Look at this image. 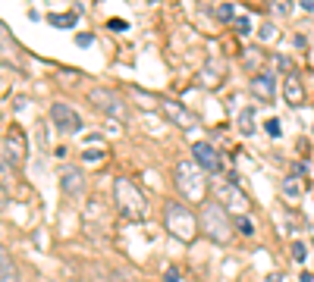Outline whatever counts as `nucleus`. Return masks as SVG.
Masks as SVG:
<instances>
[{
  "instance_id": "1",
  "label": "nucleus",
  "mask_w": 314,
  "mask_h": 282,
  "mask_svg": "<svg viewBox=\"0 0 314 282\" xmlns=\"http://www.w3.org/2000/svg\"><path fill=\"white\" fill-rule=\"evenodd\" d=\"M176 192L186 198V201H205L208 195V182H205V169H201L195 160H182L176 163Z\"/></svg>"
},
{
  "instance_id": "2",
  "label": "nucleus",
  "mask_w": 314,
  "mask_h": 282,
  "mask_svg": "<svg viewBox=\"0 0 314 282\" xmlns=\"http://www.w3.org/2000/svg\"><path fill=\"white\" fill-rule=\"evenodd\" d=\"M163 223H167V232H170L176 241L192 244L195 235H198V220H195V213L189 210L186 204L170 201L167 207H163Z\"/></svg>"
},
{
  "instance_id": "3",
  "label": "nucleus",
  "mask_w": 314,
  "mask_h": 282,
  "mask_svg": "<svg viewBox=\"0 0 314 282\" xmlns=\"http://www.w3.org/2000/svg\"><path fill=\"white\" fill-rule=\"evenodd\" d=\"M113 201H117V207H120V213L126 216V220H132V223H138V220H145V195L138 192V185L132 182V179H126V176H120L117 182H113Z\"/></svg>"
},
{
  "instance_id": "4",
  "label": "nucleus",
  "mask_w": 314,
  "mask_h": 282,
  "mask_svg": "<svg viewBox=\"0 0 314 282\" xmlns=\"http://www.w3.org/2000/svg\"><path fill=\"white\" fill-rule=\"evenodd\" d=\"M201 229L208 232L211 241L217 244H223L233 232V220H230V210L223 204H217V201H208L205 204V210H201Z\"/></svg>"
},
{
  "instance_id": "5",
  "label": "nucleus",
  "mask_w": 314,
  "mask_h": 282,
  "mask_svg": "<svg viewBox=\"0 0 314 282\" xmlns=\"http://www.w3.org/2000/svg\"><path fill=\"white\" fill-rule=\"evenodd\" d=\"M88 101L95 104L101 113H107V116H113V119H123V116H129V107H126V101L120 98L117 91H110V88H91V91H88Z\"/></svg>"
},
{
  "instance_id": "6",
  "label": "nucleus",
  "mask_w": 314,
  "mask_h": 282,
  "mask_svg": "<svg viewBox=\"0 0 314 282\" xmlns=\"http://www.w3.org/2000/svg\"><path fill=\"white\" fill-rule=\"evenodd\" d=\"M50 119H53V126H57L63 135H76V132L82 129V116L69 104H63V101H57L50 107Z\"/></svg>"
},
{
  "instance_id": "7",
  "label": "nucleus",
  "mask_w": 314,
  "mask_h": 282,
  "mask_svg": "<svg viewBox=\"0 0 314 282\" xmlns=\"http://www.w3.org/2000/svg\"><path fill=\"white\" fill-rule=\"evenodd\" d=\"M4 154L7 160L16 166V163H25V154H28V144H25V135L19 126H10L7 135H4Z\"/></svg>"
},
{
  "instance_id": "8",
  "label": "nucleus",
  "mask_w": 314,
  "mask_h": 282,
  "mask_svg": "<svg viewBox=\"0 0 314 282\" xmlns=\"http://www.w3.org/2000/svg\"><path fill=\"white\" fill-rule=\"evenodd\" d=\"M223 201H226V210L230 213H236V216H245V210H248V195L239 188L236 182H223Z\"/></svg>"
},
{
  "instance_id": "9",
  "label": "nucleus",
  "mask_w": 314,
  "mask_h": 282,
  "mask_svg": "<svg viewBox=\"0 0 314 282\" xmlns=\"http://www.w3.org/2000/svg\"><path fill=\"white\" fill-rule=\"evenodd\" d=\"M192 154H195V163L205 169V173H220V154L208 144V141H195V147H192Z\"/></svg>"
},
{
  "instance_id": "10",
  "label": "nucleus",
  "mask_w": 314,
  "mask_h": 282,
  "mask_svg": "<svg viewBox=\"0 0 314 282\" xmlns=\"http://www.w3.org/2000/svg\"><path fill=\"white\" fill-rule=\"evenodd\" d=\"M163 107V113H167V119H173V122H179L182 129H195V116L182 107V104H173V101H163L160 104Z\"/></svg>"
},
{
  "instance_id": "11",
  "label": "nucleus",
  "mask_w": 314,
  "mask_h": 282,
  "mask_svg": "<svg viewBox=\"0 0 314 282\" xmlns=\"http://www.w3.org/2000/svg\"><path fill=\"white\" fill-rule=\"evenodd\" d=\"M283 98H286V104L289 107H299L302 101H305V88H302V82H299V75H286L283 79Z\"/></svg>"
},
{
  "instance_id": "12",
  "label": "nucleus",
  "mask_w": 314,
  "mask_h": 282,
  "mask_svg": "<svg viewBox=\"0 0 314 282\" xmlns=\"http://www.w3.org/2000/svg\"><path fill=\"white\" fill-rule=\"evenodd\" d=\"M0 282H22L19 279V267L13 263V257H10V251L0 244Z\"/></svg>"
},
{
  "instance_id": "13",
  "label": "nucleus",
  "mask_w": 314,
  "mask_h": 282,
  "mask_svg": "<svg viewBox=\"0 0 314 282\" xmlns=\"http://www.w3.org/2000/svg\"><path fill=\"white\" fill-rule=\"evenodd\" d=\"M251 94H254V98L258 101H273V79H270V75H254V79H251Z\"/></svg>"
},
{
  "instance_id": "14",
  "label": "nucleus",
  "mask_w": 314,
  "mask_h": 282,
  "mask_svg": "<svg viewBox=\"0 0 314 282\" xmlns=\"http://www.w3.org/2000/svg\"><path fill=\"white\" fill-rule=\"evenodd\" d=\"M60 185H63V192L72 198V195H82V188H85V179L79 169H63V176H60Z\"/></svg>"
},
{
  "instance_id": "15",
  "label": "nucleus",
  "mask_w": 314,
  "mask_h": 282,
  "mask_svg": "<svg viewBox=\"0 0 314 282\" xmlns=\"http://www.w3.org/2000/svg\"><path fill=\"white\" fill-rule=\"evenodd\" d=\"M220 72H223V69H220V63L211 60L205 69H201V82H205L208 88H217V85H220Z\"/></svg>"
},
{
  "instance_id": "16",
  "label": "nucleus",
  "mask_w": 314,
  "mask_h": 282,
  "mask_svg": "<svg viewBox=\"0 0 314 282\" xmlns=\"http://www.w3.org/2000/svg\"><path fill=\"white\" fill-rule=\"evenodd\" d=\"M13 182H16V169H13V163L7 160V154L0 150V185H4V188H10Z\"/></svg>"
},
{
  "instance_id": "17",
  "label": "nucleus",
  "mask_w": 314,
  "mask_h": 282,
  "mask_svg": "<svg viewBox=\"0 0 314 282\" xmlns=\"http://www.w3.org/2000/svg\"><path fill=\"white\" fill-rule=\"evenodd\" d=\"M47 22L50 25H60V28H72V25H76V13H50Z\"/></svg>"
},
{
  "instance_id": "18",
  "label": "nucleus",
  "mask_w": 314,
  "mask_h": 282,
  "mask_svg": "<svg viewBox=\"0 0 314 282\" xmlns=\"http://www.w3.org/2000/svg\"><path fill=\"white\" fill-rule=\"evenodd\" d=\"M283 195L286 198H299L302 195V179L299 176H286L283 179Z\"/></svg>"
},
{
  "instance_id": "19",
  "label": "nucleus",
  "mask_w": 314,
  "mask_h": 282,
  "mask_svg": "<svg viewBox=\"0 0 314 282\" xmlns=\"http://www.w3.org/2000/svg\"><path fill=\"white\" fill-rule=\"evenodd\" d=\"M239 129H242L245 135H251V132H254V110H251V107L242 110V116H239Z\"/></svg>"
},
{
  "instance_id": "20",
  "label": "nucleus",
  "mask_w": 314,
  "mask_h": 282,
  "mask_svg": "<svg viewBox=\"0 0 314 282\" xmlns=\"http://www.w3.org/2000/svg\"><path fill=\"white\" fill-rule=\"evenodd\" d=\"M292 260L295 263H305L308 260V244L305 241H292Z\"/></svg>"
},
{
  "instance_id": "21",
  "label": "nucleus",
  "mask_w": 314,
  "mask_h": 282,
  "mask_svg": "<svg viewBox=\"0 0 314 282\" xmlns=\"http://www.w3.org/2000/svg\"><path fill=\"white\" fill-rule=\"evenodd\" d=\"M233 226H236V229L242 232V235H254V223H251L248 216H236V220H233Z\"/></svg>"
},
{
  "instance_id": "22",
  "label": "nucleus",
  "mask_w": 314,
  "mask_h": 282,
  "mask_svg": "<svg viewBox=\"0 0 314 282\" xmlns=\"http://www.w3.org/2000/svg\"><path fill=\"white\" fill-rule=\"evenodd\" d=\"M214 13H217V19H223V22H230V19L236 16L230 4H217V7H214Z\"/></svg>"
},
{
  "instance_id": "23",
  "label": "nucleus",
  "mask_w": 314,
  "mask_h": 282,
  "mask_svg": "<svg viewBox=\"0 0 314 282\" xmlns=\"http://www.w3.org/2000/svg\"><path fill=\"white\" fill-rule=\"evenodd\" d=\"M264 129H267V135H273V138H280V135H283L280 119H267V126H264Z\"/></svg>"
},
{
  "instance_id": "24",
  "label": "nucleus",
  "mask_w": 314,
  "mask_h": 282,
  "mask_svg": "<svg viewBox=\"0 0 314 282\" xmlns=\"http://www.w3.org/2000/svg\"><path fill=\"white\" fill-rule=\"evenodd\" d=\"M10 204V192H7V188L4 185H0V210H4V207Z\"/></svg>"
},
{
  "instance_id": "25",
  "label": "nucleus",
  "mask_w": 314,
  "mask_h": 282,
  "mask_svg": "<svg viewBox=\"0 0 314 282\" xmlns=\"http://www.w3.org/2000/svg\"><path fill=\"white\" fill-rule=\"evenodd\" d=\"M236 25H239V32H242V35H245V32H251V28H248V19H242V16L236 19Z\"/></svg>"
},
{
  "instance_id": "26",
  "label": "nucleus",
  "mask_w": 314,
  "mask_h": 282,
  "mask_svg": "<svg viewBox=\"0 0 314 282\" xmlns=\"http://www.w3.org/2000/svg\"><path fill=\"white\" fill-rule=\"evenodd\" d=\"M110 28H113V32H123L126 22H123V19H110Z\"/></svg>"
},
{
  "instance_id": "27",
  "label": "nucleus",
  "mask_w": 314,
  "mask_h": 282,
  "mask_svg": "<svg viewBox=\"0 0 314 282\" xmlns=\"http://www.w3.org/2000/svg\"><path fill=\"white\" fill-rule=\"evenodd\" d=\"M163 282H179V270H167V279Z\"/></svg>"
},
{
  "instance_id": "28",
  "label": "nucleus",
  "mask_w": 314,
  "mask_h": 282,
  "mask_svg": "<svg viewBox=\"0 0 314 282\" xmlns=\"http://www.w3.org/2000/svg\"><path fill=\"white\" fill-rule=\"evenodd\" d=\"M261 38H273V25H264V28H261Z\"/></svg>"
},
{
  "instance_id": "29",
  "label": "nucleus",
  "mask_w": 314,
  "mask_h": 282,
  "mask_svg": "<svg viewBox=\"0 0 314 282\" xmlns=\"http://www.w3.org/2000/svg\"><path fill=\"white\" fill-rule=\"evenodd\" d=\"M302 10H308V13H314V0H302Z\"/></svg>"
},
{
  "instance_id": "30",
  "label": "nucleus",
  "mask_w": 314,
  "mask_h": 282,
  "mask_svg": "<svg viewBox=\"0 0 314 282\" xmlns=\"http://www.w3.org/2000/svg\"><path fill=\"white\" fill-rule=\"evenodd\" d=\"M267 282H283V276H280V273H270V276H267Z\"/></svg>"
},
{
  "instance_id": "31",
  "label": "nucleus",
  "mask_w": 314,
  "mask_h": 282,
  "mask_svg": "<svg viewBox=\"0 0 314 282\" xmlns=\"http://www.w3.org/2000/svg\"><path fill=\"white\" fill-rule=\"evenodd\" d=\"M299 282H314V276H311V273H302V279H299Z\"/></svg>"
}]
</instances>
